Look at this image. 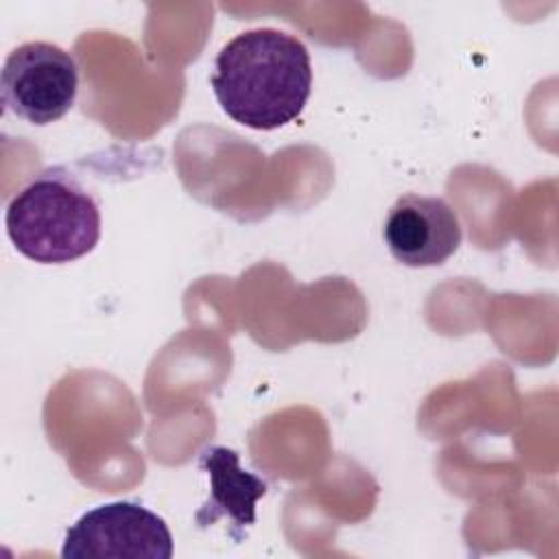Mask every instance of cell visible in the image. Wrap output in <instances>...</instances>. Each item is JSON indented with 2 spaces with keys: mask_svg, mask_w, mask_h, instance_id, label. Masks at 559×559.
Returning a JSON list of instances; mask_svg holds the SVG:
<instances>
[{
  "mask_svg": "<svg viewBox=\"0 0 559 559\" xmlns=\"http://www.w3.org/2000/svg\"><path fill=\"white\" fill-rule=\"evenodd\" d=\"M212 87L223 111L258 131L293 122L312 90L308 48L277 28H253L229 39L214 61Z\"/></svg>",
  "mask_w": 559,
  "mask_h": 559,
  "instance_id": "obj_1",
  "label": "cell"
},
{
  "mask_svg": "<svg viewBox=\"0 0 559 559\" xmlns=\"http://www.w3.org/2000/svg\"><path fill=\"white\" fill-rule=\"evenodd\" d=\"M15 249L39 264H63L90 253L100 238L94 194L63 166L35 175L7 207Z\"/></svg>",
  "mask_w": 559,
  "mask_h": 559,
  "instance_id": "obj_2",
  "label": "cell"
},
{
  "mask_svg": "<svg viewBox=\"0 0 559 559\" xmlns=\"http://www.w3.org/2000/svg\"><path fill=\"white\" fill-rule=\"evenodd\" d=\"M0 87L7 111L44 127L63 118L74 105L79 68L63 48L48 41H26L9 52Z\"/></svg>",
  "mask_w": 559,
  "mask_h": 559,
  "instance_id": "obj_3",
  "label": "cell"
},
{
  "mask_svg": "<svg viewBox=\"0 0 559 559\" xmlns=\"http://www.w3.org/2000/svg\"><path fill=\"white\" fill-rule=\"evenodd\" d=\"M63 559H170L173 535L151 509L120 500L83 513L66 533Z\"/></svg>",
  "mask_w": 559,
  "mask_h": 559,
  "instance_id": "obj_4",
  "label": "cell"
},
{
  "mask_svg": "<svg viewBox=\"0 0 559 559\" xmlns=\"http://www.w3.org/2000/svg\"><path fill=\"white\" fill-rule=\"evenodd\" d=\"M384 240L397 262L437 266L459 249L461 223L445 199L404 194L389 210Z\"/></svg>",
  "mask_w": 559,
  "mask_h": 559,
  "instance_id": "obj_5",
  "label": "cell"
},
{
  "mask_svg": "<svg viewBox=\"0 0 559 559\" xmlns=\"http://www.w3.org/2000/svg\"><path fill=\"white\" fill-rule=\"evenodd\" d=\"M199 465L210 476V498L197 511V522L207 526L227 518L238 531L251 526L255 522V500L266 493V483L242 469L238 454L223 445L207 448Z\"/></svg>",
  "mask_w": 559,
  "mask_h": 559,
  "instance_id": "obj_6",
  "label": "cell"
}]
</instances>
